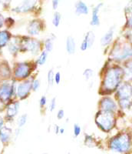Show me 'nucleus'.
Returning a JSON list of instances; mask_svg holds the SVG:
<instances>
[{
  "label": "nucleus",
  "mask_w": 132,
  "mask_h": 154,
  "mask_svg": "<svg viewBox=\"0 0 132 154\" xmlns=\"http://www.w3.org/2000/svg\"><path fill=\"white\" fill-rule=\"evenodd\" d=\"M55 73H56V72L53 69H49L47 73V83L49 87H52L55 84Z\"/></svg>",
  "instance_id": "nucleus-28"
},
{
  "label": "nucleus",
  "mask_w": 132,
  "mask_h": 154,
  "mask_svg": "<svg viewBox=\"0 0 132 154\" xmlns=\"http://www.w3.org/2000/svg\"><path fill=\"white\" fill-rule=\"evenodd\" d=\"M27 121H28V115L26 113L22 114V115L20 116H19V118L17 119L18 128L22 129V127H24L25 125L27 123Z\"/></svg>",
  "instance_id": "nucleus-27"
},
{
  "label": "nucleus",
  "mask_w": 132,
  "mask_h": 154,
  "mask_svg": "<svg viewBox=\"0 0 132 154\" xmlns=\"http://www.w3.org/2000/svg\"><path fill=\"white\" fill-rule=\"evenodd\" d=\"M37 3V0H23L22 3L13 10L19 13H24L32 10Z\"/></svg>",
  "instance_id": "nucleus-15"
},
{
  "label": "nucleus",
  "mask_w": 132,
  "mask_h": 154,
  "mask_svg": "<svg viewBox=\"0 0 132 154\" xmlns=\"http://www.w3.org/2000/svg\"><path fill=\"white\" fill-rule=\"evenodd\" d=\"M59 3H60V0H52V9L54 10H56L58 8Z\"/></svg>",
  "instance_id": "nucleus-38"
},
{
  "label": "nucleus",
  "mask_w": 132,
  "mask_h": 154,
  "mask_svg": "<svg viewBox=\"0 0 132 154\" xmlns=\"http://www.w3.org/2000/svg\"><path fill=\"white\" fill-rule=\"evenodd\" d=\"M107 147L110 151L115 153H130L132 151V134L128 131H120L108 139Z\"/></svg>",
  "instance_id": "nucleus-2"
},
{
  "label": "nucleus",
  "mask_w": 132,
  "mask_h": 154,
  "mask_svg": "<svg viewBox=\"0 0 132 154\" xmlns=\"http://www.w3.org/2000/svg\"><path fill=\"white\" fill-rule=\"evenodd\" d=\"M48 103V99L45 96H41L40 100H39V106L40 108L43 109L46 106Z\"/></svg>",
  "instance_id": "nucleus-35"
},
{
  "label": "nucleus",
  "mask_w": 132,
  "mask_h": 154,
  "mask_svg": "<svg viewBox=\"0 0 132 154\" xmlns=\"http://www.w3.org/2000/svg\"><path fill=\"white\" fill-rule=\"evenodd\" d=\"M124 72V80L132 82V59L125 62L123 64Z\"/></svg>",
  "instance_id": "nucleus-23"
},
{
  "label": "nucleus",
  "mask_w": 132,
  "mask_h": 154,
  "mask_svg": "<svg viewBox=\"0 0 132 154\" xmlns=\"http://www.w3.org/2000/svg\"><path fill=\"white\" fill-rule=\"evenodd\" d=\"M82 133V126L78 123H75L73 125V136L75 138H78V137H80L81 134Z\"/></svg>",
  "instance_id": "nucleus-32"
},
{
  "label": "nucleus",
  "mask_w": 132,
  "mask_h": 154,
  "mask_svg": "<svg viewBox=\"0 0 132 154\" xmlns=\"http://www.w3.org/2000/svg\"><path fill=\"white\" fill-rule=\"evenodd\" d=\"M128 154H132V152H130V153H128Z\"/></svg>",
  "instance_id": "nucleus-46"
},
{
  "label": "nucleus",
  "mask_w": 132,
  "mask_h": 154,
  "mask_svg": "<svg viewBox=\"0 0 132 154\" xmlns=\"http://www.w3.org/2000/svg\"><path fill=\"white\" fill-rule=\"evenodd\" d=\"M49 53L48 52H46V51L43 49L40 53V54L38 55L36 61H35L37 66H42L45 65L46 62H47L48 58H49Z\"/></svg>",
  "instance_id": "nucleus-26"
},
{
  "label": "nucleus",
  "mask_w": 132,
  "mask_h": 154,
  "mask_svg": "<svg viewBox=\"0 0 132 154\" xmlns=\"http://www.w3.org/2000/svg\"><path fill=\"white\" fill-rule=\"evenodd\" d=\"M41 86V82L38 79H32V89L33 92H37L39 90Z\"/></svg>",
  "instance_id": "nucleus-33"
},
{
  "label": "nucleus",
  "mask_w": 132,
  "mask_h": 154,
  "mask_svg": "<svg viewBox=\"0 0 132 154\" xmlns=\"http://www.w3.org/2000/svg\"><path fill=\"white\" fill-rule=\"evenodd\" d=\"M62 81V73L60 71H57L55 73V84L59 85Z\"/></svg>",
  "instance_id": "nucleus-37"
},
{
  "label": "nucleus",
  "mask_w": 132,
  "mask_h": 154,
  "mask_svg": "<svg viewBox=\"0 0 132 154\" xmlns=\"http://www.w3.org/2000/svg\"><path fill=\"white\" fill-rule=\"evenodd\" d=\"M126 17H127V26L132 29V5L126 9Z\"/></svg>",
  "instance_id": "nucleus-31"
},
{
  "label": "nucleus",
  "mask_w": 132,
  "mask_h": 154,
  "mask_svg": "<svg viewBox=\"0 0 132 154\" xmlns=\"http://www.w3.org/2000/svg\"><path fill=\"white\" fill-rule=\"evenodd\" d=\"M3 23H4L3 17H2V15L0 14V29L2 27V26H3Z\"/></svg>",
  "instance_id": "nucleus-42"
},
{
  "label": "nucleus",
  "mask_w": 132,
  "mask_h": 154,
  "mask_svg": "<svg viewBox=\"0 0 132 154\" xmlns=\"http://www.w3.org/2000/svg\"><path fill=\"white\" fill-rule=\"evenodd\" d=\"M103 6V3H98L96 5L93 9L92 12V19L90 21V25L93 27H97L100 26V10L101 9Z\"/></svg>",
  "instance_id": "nucleus-16"
},
{
  "label": "nucleus",
  "mask_w": 132,
  "mask_h": 154,
  "mask_svg": "<svg viewBox=\"0 0 132 154\" xmlns=\"http://www.w3.org/2000/svg\"><path fill=\"white\" fill-rule=\"evenodd\" d=\"M32 78H29V79L19 81V82H17L16 96L19 100H26L29 96L31 91H32Z\"/></svg>",
  "instance_id": "nucleus-8"
},
{
  "label": "nucleus",
  "mask_w": 132,
  "mask_h": 154,
  "mask_svg": "<svg viewBox=\"0 0 132 154\" xmlns=\"http://www.w3.org/2000/svg\"><path fill=\"white\" fill-rule=\"evenodd\" d=\"M42 154H49V153H47V152H44V153H42Z\"/></svg>",
  "instance_id": "nucleus-45"
},
{
  "label": "nucleus",
  "mask_w": 132,
  "mask_h": 154,
  "mask_svg": "<svg viewBox=\"0 0 132 154\" xmlns=\"http://www.w3.org/2000/svg\"><path fill=\"white\" fill-rule=\"evenodd\" d=\"M35 69V66L28 62L17 63L13 69V76L15 80L22 81L29 79L32 72Z\"/></svg>",
  "instance_id": "nucleus-7"
},
{
  "label": "nucleus",
  "mask_w": 132,
  "mask_h": 154,
  "mask_svg": "<svg viewBox=\"0 0 132 154\" xmlns=\"http://www.w3.org/2000/svg\"><path fill=\"white\" fill-rule=\"evenodd\" d=\"M4 126H5V119L0 116V130H1Z\"/></svg>",
  "instance_id": "nucleus-41"
},
{
  "label": "nucleus",
  "mask_w": 132,
  "mask_h": 154,
  "mask_svg": "<svg viewBox=\"0 0 132 154\" xmlns=\"http://www.w3.org/2000/svg\"><path fill=\"white\" fill-rule=\"evenodd\" d=\"M84 145L88 148H95V147H98L99 143L97 139L94 136L86 133L84 139Z\"/></svg>",
  "instance_id": "nucleus-22"
},
{
  "label": "nucleus",
  "mask_w": 132,
  "mask_h": 154,
  "mask_svg": "<svg viewBox=\"0 0 132 154\" xmlns=\"http://www.w3.org/2000/svg\"><path fill=\"white\" fill-rule=\"evenodd\" d=\"M116 113L98 110L94 116V123L100 130L108 133L116 126Z\"/></svg>",
  "instance_id": "nucleus-4"
},
{
  "label": "nucleus",
  "mask_w": 132,
  "mask_h": 154,
  "mask_svg": "<svg viewBox=\"0 0 132 154\" xmlns=\"http://www.w3.org/2000/svg\"><path fill=\"white\" fill-rule=\"evenodd\" d=\"M12 39V35L8 31H0V49L7 46L9 42Z\"/></svg>",
  "instance_id": "nucleus-24"
},
{
  "label": "nucleus",
  "mask_w": 132,
  "mask_h": 154,
  "mask_svg": "<svg viewBox=\"0 0 132 154\" xmlns=\"http://www.w3.org/2000/svg\"><path fill=\"white\" fill-rule=\"evenodd\" d=\"M124 81L123 66L118 63L109 64L108 67L102 68L101 85L99 93L101 96H110L115 93L122 82Z\"/></svg>",
  "instance_id": "nucleus-1"
},
{
  "label": "nucleus",
  "mask_w": 132,
  "mask_h": 154,
  "mask_svg": "<svg viewBox=\"0 0 132 154\" xmlns=\"http://www.w3.org/2000/svg\"><path fill=\"white\" fill-rule=\"evenodd\" d=\"M94 42H95V35H94L93 31H88L85 33L83 39L82 40L80 44V50L82 52H85L88 49L92 48L94 46Z\"/></svg>",
  "instance_id": "nucleus-11"
},
{
  "label": "nucleus",
  "mask_w": 132,
  "mask_h": 154,
  "mask_svg": "<svg viewBox=\"0 0 132 154\" xmlns=\"http://www.w3.org/2000/svg\"><path fill=\"white\" fill-rule=\"evenodd\" d=\"M115 29V26H112L101 36L100 39V45L102 48H108L111 45L114 41Z\"/></svg>",
  "instance_id": "nucleus-14"
},
{
  "label": "nucleus",
  "mask_w": 132,
  "mask_h": 154,
  "mask_svg": "<svg viewBox=\"0 0 132 154\" xmlns=\"http://www.w3.org/2000/svg\"><path fill=\"white\" fill-rule=\"evenodd\" d=\"M75 12L76 16H86L89 13V8L83 1H78L75 5Z\"/></svg>",
  "instance_id": "nucleus-20"
},
{
  "label": "nucleus",
  "mask_w": 132,
  "mask_h": 154,
  "mask_svg": "<svg viewBox=\"0 0 132 154\" xmlns=\"http://www.w3.org/2000/svg\"><path fill=\"white\" fill-rule=\"evenodd\" d=\"M30 154H32V153H30Z\"/></svg>",
  "instance_id": "nucleus-48"
},
{
  "label": "nucleus",
  "mask_w": 132,
  "mask_h": 154,
  "mask_svg": "<svg viewBox=\"0 0 132 154\" xmlns=\"http://www.w3.org/2000/svg\"><path fill=\"white\" fill-rule=\"evenodd\" d=\"M118 108L116 100L110 96H103L98 102V110L116 113Z\"/></svg>",
  "instance_id": "nucleus-9"
},
{
  "label": "nucleus",
  "mask_w": 132,
  "mask_h": 154,
  "mask_svg": "<svg viewBox=\"0 0 132 154\" xmlns=\"http://www.w3.org/2000/svg\"><path fill=\"white\" fill-rule=\"evenodd\" d=\"M64 132H65V129L64 127H62V126H61L60 127V130H59V134L63 135L64 133Z\"/></svg>",
  "instance_id": "nucleus-43"
},
{
  "label": "nucleus",
  "mask_w": 132,
  "mask_h": 154,
  "mask_svg": "<svg viewBox=\"0 0 132 154\" xmlns=\"http://www.w3.org/2000/svg\"><path fill=\"white\" fill-rule=\"evenodd\" d=\"M77 44L75 38L72 35H68L65 39V51L68 55L71 56L76 53Z\"/></svg>",
  "instance_id": "nucleus-18"
},
{
  "label": "nucleus",
  "mask_w": 132,
  "mask_h": 154,
  "mask_svg": "<svg viewBox=\"0 0 132 154\" xmlns=\"http://www.w3.org/2000/svg\"><path fill=\"white\" fill-rule=\"evenodd\" d=\"M8 51L12 56H16L19 52H20V38H13L10 40L7 45Z\"/></svg>",
  "instance_id": "nucleus-19"
},
{
  "label": "nucleus",
  "mask_w": 132,
  "mask_h": 154,
  "mask_svg": "<svg viewBox=\"0 0 132 154\" xmlns=\"http://www.w3.org/2000/svg\"><path fill=\"white\" fill-rule=\"evenodd\" d=\"M12 74L10 68L7 64H2L0 65V78L6 81V79L10 78V75Z\"/></svg>",
  "instance_id": "nucleus-25"
},
{
  "label": "nucleus",
  "mask_w": 132,
  "mask_h": 154,
  "mask_svg": "<svg viewBox=\"0 0 132 154\" xmlns=\"http://www.w3.org/2000/svg\"><path fill=\"white\" fill-rule=\"evenodd\" d=\"M2 104H3V103H2L0 102V109H1V105H2Z\"/></svg>",
  "instance_id": "nucleus-44"
},
{
  "label": "nucleus",
  "mask_w": 132,
  "mask_h": 154,
  "mask_svg": "<svg viewBox=\"0 0 132 154\" xmlns=\"http://www.w3.org/2000/svg\"><path fill=\"white\" fill-rule=\"evenodd\" d=\"M12 128L7 126H4L0 130V142L2 144H7L9 143L12 137Z\"/></svg>",
  "instance_id": "nucleus-17"
},
{
  "label": "nucleus",
  "mask_w": 132,
  "mask_h": 154,
  "mask_svg": "<svg viewBox=\"0 0 132 154\" xmlns=\"http://www.w3.org/2000/svg\"><path fill=\"white\" fill-rule=\"evenodd\" d=\"M55 40H56V36L53 34H51L49 37L45 38L43 42L44 50H45L49 53H52L54 49Z\"/></svg>",
  "instance_id": "nucleus-21"
},
{
  "label": "nucleus",
  "mask_w": 132,
  "mask_h": 154,
  "mask_svg": "<svg viewBox=\"0 0 132 154\" xmlns=\"http://www.w3.org/2000/svg\"><path fill=\"white\" fill-rule=\"evenodd\" d=\"M0 2L4 6H7L9 5V3L11 2V0H0Z\"/></svg>",
  "instance_id": "nucleus-40"
},
{
  "label": "nucleus",
  "mask_w": 132,
  "mask_h": 154,
  "mask_svg": "<svg viewBox=\"0 0 132 154\" xmlns=\"http://www.w3.org/2000/svg\"><path fill=\"white\" fill-rule=\"evenodd\" d=\"M132 59V44L128 42H115L108 53V60L116 63H125Z\"/></svg>",
  "instance_id": "nucleus-3"
},
{
  "label": "nucleus",
  "mask_w": 132,
  "mask_h": 154,
  "mask_svg": "<svg viewBox=\"0 0 132 154\" xmlns=\"http://www.w3.org/2000/svg\"><path fill=\"white\" fill-rule=\"evenodd\" d=\"M56 106H57V101H56V97H53L52 100H50L49 104V110L51 112H54L56 110Z\"/></svg>",
  "instance_id": "nucleus-34"
},
{
  "label": "nucleus",
  "mask_w": 132,
  "mask_h": 154,
  "mask_svg": "<svg viewBox=\"0 0 132 154\" xmlns=\"http://www.w3.org/2000/svg\"><path fill=\"white\" fill-rule=\"evenodd\" d=\"M43 30V24L38 19H34L30 22L27 27V32L31 36H37L40 35Z\"/></svg>",
  "instance_id": "nucleus-12"
},
{
  "label": "nucleus",
  "mask_w": 132,
  "mask_h": 154,
  "mask_svg": "<svg viewBox=\"0 0 132 154\" xmlns=\"http://www.w3.org/2000/svg\"><path fill=\"white\" fill-rule=\"evenodd\" d=\"M60 127H61V126H59L58 125H57V124L54 125V126H53V130H54V133H56V135H59V130H60Z\"/></svg>",
  "instance_id": "nucleus-39"
},
{
  "label": "nucleus",
  "mask_w": 132,
  "mask_h": 154,
  "mask_svg": "<svg viewBox=\"0 0 132 154\" xmlns=\"http://www.w3.org/2000/svg\"><path fill=\"white\" fill-rule=\"evenodd\" d=\"M84 79L86 81H90L94 77V71L92 68H86L82 72Z\"/></svg>",
  "instance_id": "nucleus-29"
},
{
  "label": "nucleus",
  "mask_w": 132,
  "mask_h": 154,
  "mask_svg": "<svg viewBox=\"0 0 132 154\" xmlns=\"http://www.w3.org/2000/svg\"><path fill=\"white\" fill-rule=\"evenodd\" d=\"M62 21V15L60 12H55L54 15H53V17H52V25L54 26L56 28H58V27L60 26Z\"/></svg>",
  "instance_id": "nucleus-30"
},
{
  "label": "nucleus",
  "mask_w": 132,
  "mask_h": 154,
  "mask_svg": "<svg viewBox=\"0 0 132 154\" xmlns=\"http://www.w3.org/2000/svg\"><path fill=\"white\" fill-rule=\"evenodd\" d=\"M20 109V104L17 100L11 101L9 103L7 104V106L5 109V117L7 119H14L16 116L18 115Z\"/></svg>",
  "instance_id": "nucleus-13"
},
{
  "label": "nucleus",
  "mask_w": 132,
  "mask_h": 154,
  "mask_svg": "<svg viewBox=\"0 0 132 154\" xmlns=\"http://www.w3.org/2000/svg\"><path fill=\"white\" fill-rule=\"evenodd\" d=\"M41 41L32 37H22L20 38V52H27L33 56H38L42 51Z\"/></svg>",
  "instance_id": "nucleus-5"
},
{
  "label": "nucleus",
  "mask_w": 132,
  "mask_h": 154,
  "mask_svg": "<svg viewBox=\"0 0 132 154\" xmlns=\"http://www.w3.org/2000/svg\"><path fill=\"white\" fill-rule=\"evenodd\" d=\"M67 154H71V153H69V152H68V153H67Z\"/></svg>",
  "instance_id": "nucleus-47"
},
{
  "label": "nucleus",
  "mask_w": 132,
  "mask_h": 154,
  "mask_svg": "<svg viewBox=\"0 0 132 154\" xmlns=\"http://www.w3.org/2000/svg\"><path fill=\"white\" fill-rule=\"evenodd\" d=\"M16 80L4 81L0 85V102L3 104H8L12 101L13 96H16Z\"/></svg>",
  "instance_id": "nucleus-6"
},
{
  "label": "nucleus",
  "mask_w": 132,
  "mask_h": 154,
  "mask_svg": "<svg viewBox=\"0 0 132 154\" xmlns=\"http://www.w3.org/2000/svg\"><path fill=\"white\" fill-rule=\"evenodd\" d=\"M65 116V111H64V109H59L57 111V113H56V117L58 120H62L63 119Z\"/></svg>",
  "instance_id": "nucleus-36"
},
{
  "label": "nucleus",
  "mask_w": 132,
  "mask_h": 154,
  "mask_svg": "<svg viewBox=\"0 0 132 154\" xmlns=\"http://www.w3.org/2000/svg\"><path fill=\"white\" fill-rule=\"evenodd\" d=\"M116 101L120 100L132 99V84L128 81H123L115 93Z\"/></svg>",
  "instance_id": "nucleus-10"
}]
</instances>
